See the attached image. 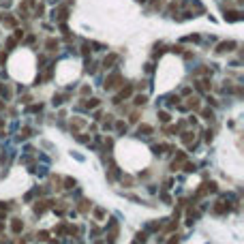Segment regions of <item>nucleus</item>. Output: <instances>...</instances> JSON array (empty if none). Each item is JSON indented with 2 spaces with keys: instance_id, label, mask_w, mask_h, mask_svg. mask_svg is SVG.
Wrapping results in <instances>:
<instances>
[{
  "instance_id": "6e6552de",
  "label": "nucleus",
  "mask_w": 244,
  "mask_h": 244,
  "mask_svg": "<svg viewBox=\"0 0 244 244\" xmlns=\"http://www.w3.org/2000/svg\"><path fill=\"white\" fill-rule=\"evenodd\" d=\"M146 103V96H135V105H143Z\"/></svg>"
},
{
  "instance_id": "39448f33",
  "label": "nucleus",
  "mask_w": 244,
  "mask_h": 244,
  "mask_svg": "<svg viewBox=\"0 0 244 244\" xmlns=\"http://www.w3.org/2000/svg\"><path fill=\"white\" fill-rule=\"evenodd\" d=\"M186 107H191V109H197V107H199V99H197V96H191V99H188V103H186Z\"/></svg>"
},
{
  "instance_id": "f257e3e1",
  "label": "nucleus",
  "mask_w": 244,
  "mask_h": 244,
  "mask_svg": "<svg viewBox=\"0 0 244 244\" xmlns=\"http://www.w3.org/2000/svg\"><path fill=\"white\" fill-rule=\"evenodd\" d=\"M120 82H122V77L118 75V73H114V75H109V77L105 79V88H107V90H114V88L120 86Z\"/></svg>"
},
{
  "instance_id": "20e7f679",
  "label": "nucleus",
  "mask_w": 244,
  "mask_h": 244,
  "mask_svg": "<svg viewBox=\"0 0 244 244\" xmlns=\"http://www.w3.org/2000/svg\"><path fill=\"white\" fill-rule=\"evenodd\" d=\"M45 47H47V50H50V52H56V50H58V41H54V39H47Z\"/></svg>"
},
{
  "instance_id": "9d476101",
  "label": "nucleus",
  "mask_w": 244,
  "mask_h": 244,
  "mask_svg": "<svg viewBox=\"0 0 244 244\" xmlns=\"http://www.w3.org/2000/svg\"><path fill=\"white\" fill-rule=\"evenodd\" d=\"M19 229H21V223L15 221V223H13V231H19Z\"/></svg>"
},
{
  "instance_id": "7ed1b4c3",
  "label": "nucleus",
  "mask_w": 244,
  "mask_h": 244,
  "mask_svg": "<svg viewBox=\"0 0 244 244\" xmlns=\"http://www.w3.org/2000/svg\"><path fill=\"white\" fill-rule=\"evenodd\" d=\"M116 62H118V56H116V54H111V56H107V58L103 60V66H105V69H111Z\"/></svg>"
},
{
  "instance_id": "f03ea898",
  "label": "nucleus",
  "mask_w": 244,
  "mask_h": 244,
  "mask_svg": "<svg viewBox=\"0 0 244 244\" xmlns=\"http://www.w3.org/2000/svg\"><path fill=\"white\" fill-rule=\"evenodd\" d=\"M233 47H236V43H233V41H229V43H221V45L216 47V52H218V54H225V52H231Z\"/></svg>"
},
{
  "instance_id": "0eeeda50",
  "label": "nucleus",
  "mask_w": 244,
  "mask_h": 244,
  "mask_svg": "<svg viewBox=\"0 0 244 244\" xmlns=\"http://www.w3.org/2000/svg\"><path fill=\"white\" fill-rule=\"evenodd\" d=\"M99 105V99H90L88 103H86V107H96Z\"/></svg>"
},
{
  "instance_id": "1a4fd4ad",
  "label": "nucleus",
  "mask_w": 244,
  "mask_h": 244,
  "mask_svg": "<svg viewBox=\"0 0 244 244\" xmlns=\"http://www.w3.org/2000/svg\"><path fill=\"white\" fill-rule=\"evenodd\" d=\"M159 118H161L163 122H167V120H169V114H165V111H161V114H159Z\"/></svg>"
},
{
  "instance_id": "423d86ee",
  "label": "nucleus",
  "mask_w": 244,
  "mask_h": 244,
  "mask_svg": "<svg viewBox=\"0 0 244 244\" xmlns=\"http://www.w3.org/2000/svg\"><path fill=\"white\" fill-rule=\"evenodd\" d=\"M197 88H199V90H204V92H208L212 86H210V82H208V79H201V82H197Z\"/></svg>"
}]
</instances>
